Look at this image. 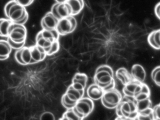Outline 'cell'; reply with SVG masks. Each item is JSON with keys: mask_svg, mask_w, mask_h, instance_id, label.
<instances>
[{"mask_svg": "<svg viewBox=\"0 0 160 120\" xmlns=\"http://www.w3.org/2000/svg\"><path fill=\"white\" fill-rule=\"evenodd\" d=\"M4 13L7 18L14 23L24 25L28 21L29 14L26 7L14 0L8 2L4 7Z\"/></svg>", "mask_w": 160, "mask_h": 120, "instance_id": "1", "label": "cell"}, {"mask_svg": "<svg viewBox=\"0 0 160 120\" xmlns=\"http://www.w3.org/2000/svg\"><path fill=\"white\" fill-rule=\"evenodd\" d=\"M116 109L118 119L137 120L138 111L133 97L124 96Z\"/></svg>", "mask_w": 160, "mask_h": 120, "instance_id": "2", "label": "cell"}, {"mask_svg": "<svg viewBox=\"0 0 160 120\" xmlns=\"http://www.w3.org/2000/svg\"><path fill=\"white\" fill-rule=\"evenodd\" d=\"M77 25L76 18L70 16L60 20L56 29L60 35H66L73 33L77 28Z\"/></svg>", "mask_w": 160, "mask_h": 120, "instance_id": "3", "label": "cell"}, {"mask_svg": "<svg viewBox=\"0 0 160 120\" xmlns=\"http://www.w3.org/2000/svg\"><path fill=\"white\" fill-rule=\"evenodd\" d=\"M27 36V29L24 25L13 23L8 38L15 42L22 43L26 42Z\"/></svg>", "mask_w": 160, "mask_h": 120, "instance_id": "4", "label": "cell"}, {"mask_svg": "<svg viewBox=\"0 0 160 120\" xmlns=\"http://www.w3.org/2000/svg\"><path fill=\"white\" fill-rule=\"evenodd\" d=\"M50 11L59 20L63 18L72 16V9L70 5L66 2L55 3L52 7Z\"/></svg>", "mask_w": 160, "mask_h": 120, "instance_id": "5", "label": "cell"}, {"mask_svg": "<svg viewBox=\"0 0 160 120\" xmlns=\"http://www.w3.org/2000/svg\"><path fill=\"white\" fill-rule=\"evenodd\" d=\"M15 59L20 65L32 64V57L30 47L24 46L20 50H17L15 53Z\"/></svg>", "mask_w": 160, "mask_h": 120, "instance_id": "6", "label": "cell"}, {"mask_svg": "<svg viewBox=\"0 0 160 120\" xmlns=\"http://www.w3.org/2000/svg\"><path fill=\"white\" fill-rule=\"evenodd\" d=\"M73 109L81 120H83L92 113L94 108L81 98L77 102L76 106L73 107Z\"/></svg>", "mask_w": 160, "mask_h": 120, "instance_id": "7", "label": "cell"}, {"mask_svg": "<svg viewBox=\"0 0 160 120\" xmlns=\"http://www.w3.org/2000/svg\"><path fill=\"white\" fill-rule=\"evenodd\" d=\"M143 83L134 79L124 86L123 89L124 96L134 98L142 90Z\"/></svg>", "mask_w": 160, "mask_h": 120, "instance_id": "8", "label": "cell"}, {"mask_svg": "<svg viewBox=\"0 0 160 120\" xmlns=\"http://www.w3.org/2000/svg\"><path fill=\"white\" fill-rule=\"evenodd\" d=\"M114 79L113 76L107 71L95 72L94 82L102 89L107 86Z\"/></svg>", "mask_w": 160, "mask_h": 120, "instance_id": "9", "label": "cell"}, {"mask_svg": "<svg viewBox=\"0 0 160 120\" xmlns=\"http://www.w3.org/2000/svg\"><path fill=\"white\" fill-rule=\"evenodd\" d=\"M102 99L107 102L117 107L122 101L123 96L121 92L115 89L104 91Z\"/></svg>", "mask_w": 160, "mask_h": 120, "instance_id": "10", "label": "cell"}, {"mask_svg": "<svg viewBox=\"0 0 160 120\" xmlns=\"http://www.w3.org/2000/svg\"><path fill=\"white\" fill-rule=\"evenodd\" d=\"M59 20L55 18L52 13L47 12L41 20V26L42 29L50 30L56 29Z\"/></svg>", "mask_w": 160, "mask_h": 120, "instance_id": "11", "label": "cell"}, {"mask_svg": "<svg viewBox=\"0 0 160 120\" xmlns=\"http://www.w3.org/2000/svg\"><path fill=\"white\" fill-rule=\"evenodd\" d=\"M30 47L32 57V64H35L42 61L47 57V53L45 50L42 47H39L36 44Z\"/></svg>", "mask_w": 160, "mask_h": 120, "instance_id": "12", "label": "cell"}, {"mask_svg": "<svg viewBox=\"0 0 160 120\" xmlns=\"http://www.w3.org/2000/svg\"><path fill=\"white\" fill-rule=\"evenodd\" d=\"M104 92L103 89L95 83L89 86L87 90L88 97L93 101L101 99Z\"/></svg>", "mask_w": 160, "mask_h": 120, "instance_id": "13", "label": "cell"}, {"mask_svg": "<svg viewBox=\"0 0 160 120\" xmlns=\"http://www.w3.org/2000/svg\"><path fill=\"white\" fill-rule=\"evenodd\" d=\"M131 73L133 79L142 83H144L146 77V72L142 65L139 64H134L132 67Z\"/></svg>", "mask_w": 160, "mask_h": 120, "instance_id": "14", "label": "cell"}, {"mask_svg": "<svg viewBox=\"0 0 160 120\" xmlns=\"http://www.w3.org/2000/svg\"><path fill=\"white\" fill-rule=\"evenodd\" d=\"M116 76L124 86L134 79L131 73L125 68L118 69L116 72Z\"/></svg>", "mask_w": 160, "mask_h": 120, "instance_id": "15", "label": "cell"}, {"mask_svg": "<svg viewBox=\"0 0 160 120\" xmlns=\"http://www.w3.org/2000/svg\"><path fill=\"white\" fill-rule=\"evenodd\" d=\"M12 50V49L7 40L0 39V60H7Z\"/></svg>", "mask_w": 160, "mask_h": 120, "instance_id": "16", "label": "cell"}, {"mask_svg": "<svg viewBox=\"0 0 160 120\" xmlns=\"http://www.w3.org/2000/svg\"><path fill=\"white\" fill-rule=\"evenodd\" d=\"M13 23L12 21L7 18H0V37L7 38L8 37L9 31Z\"/></svg>", "mask_w": 160, "mask_h": 120, "instance_id": "17", "label": "cell"}, {"mask_svg": "<svg viewBox=\"0 0 160 120\" xmlns=\"http://www.w3.org/2000/svg\"><path fill=\"white\" fill-rule=\"evenodd\" d=\"M66 2L71 7L73 16L78 15L84 7V0H67Z\"/></svg>", "mask_w": 160, "mask_h": 120, "instance_id": "18", "label": "cell"}, {"mask_svg": "<svg viewBox=\"0 0 160 120\" xmlns=\"http://www.w3.org/2000/svg\"><path fill=\"white\" fill-rule=\"evenodd\" d=\"M84 92L85 90H77L70 85L68 88L66 93L72 101L78 102L81 98L83 97Z\"/></svg>", "mask_w": 160, "mask_h": 120, "instance_id": "19", "label": "cell"}, {"mask_svg": "<svg viewBox=\"0 0 160 120\" xmlns=\"http://www.w3.org/2000/svg\"><path fill=\"white\" fill-rule=\"evenodd\" d=\"M150 94H151V92H150L149 87L145 83H143L142 90L134 97V99L136 102H138V101L150 98Z\"/></svg>", "mask_w": 160, "mask_h": 120, "instance_id": "20", "label": "cell"}, {"mask_svg": "<svg viewBox=\"0 0 160 120\" xmlns=\"http://www.w3.org/2000/svg\"><path fill=\"white\" fill-rule=\"evenodd\" d=\"M136 102L138 113L153 107L152 101L150 98Z\"/></svg>", "mask_w": 160, "mask_h": 120, "instance_id": "21", "label": "cell"}, {"mask_svg": "<svg viewBox=\"0 0 160 120\" xmlns=\"http://www.w3.org/2000/svg\"><path fill=\"white\" fill-rule=\"evenodd\" d=\"M77 102H75L71 100L66 93L63 95L61 101L62 104L67 109L73 108L76 106Z\"/></svg>", "mask_w": 160, "mask_h": 120, "instance_id": "22", "label": "cell"}, {"mask_svg": "<svg viewBox=\"0 0 160 120\" xmlns=\"http://www.w3.org/2000/svg\"><path fill=\"white\" fill-rule=\"evenodd\" d=\"M137 120H155L153 108L138 113Z\"/></svg>", "mask_w": 160, "mask_h": 120, "instance_id": "23", "label": "cell"}, {"mask_svg": "<svg viewBox=\"0 0 160 120\" xmlns=\"http://www.w3.org/2000/svg\"><path fill=\"white\" fill-rule=\"evenodd\" d=\"M87 82L88 76L84 73H78L75 74L72 79V83L78 82L82 85L85 88L86 87Z\"/></svg>", "mask_w": 160, "mask_h": 120, "instance_id": "24", "label": "cell"}, {"mask_svg": "<svg viewBox=\"0 0 160 120\" xmlns=\"http://www.w3.org/2000/svg\"><path fill=\"white\" fill-rule=\"evenodd\" d=\"M62 120H80L81 119L78 117V115L76 114L74 111L73 108L71 109H67L65 113L63 115L62 117L61 118Z\"/></svg>", "mask_w": 160, "mask_h": 120, "instance_id": "25", "label": "cell"}, {"mask_svg": "<svg viewBox=\"0 0 160 120\" xmlns=\"http://www.w3.org/2000/svg\"><path fill=\"white\" fill-rule=\"evenodd\" d=\"M151 78L158 86L160 87V66L156 67L151 72Z\"/></svg>", "mask_w": 160, "mask_h": 120, "instance_id": "26", "label": "cell"}, {"mask_svg": "<svg viewBox=\"0 0 160 120\" xmlns=\"http://www.w3.org/2000/svg\"><path fill=\"white\" fill-rule=\"evenodd\" d=\"M60 45L59 40H55L52 42L49 50L47 53V55H52L58 52L60 50Z\"/></svg>", "mask_w": 160, "mask_h": 120, "instance_id": "27", "label": "cell"}, {"mask_svg": "<svg viewBox=\"0 0 160 120\" xmlns=\"http://www.w3.org/2000/svg\"><path fill=\"white\" fill-rule=\"evenodd\" d=\"M7 41L9 43L10 47L12 48V50H20V49L22 48V47H24L25 44V42H22V43H18V42H15L11 40L9 38H7Z\"/></svg>", "mask_w": 160, "mask_h": 120, "instance_id": "28", "label": "cell"}, {"mask_svg": "<svg viewBox=\"0 0 160 120\" xmlns=\"http://www.w3.org/2000/svg\"><path fill=\"white\" fill-rule=\"evenodd\" d=\"M151 33L159 50H160V29L152 31Z\"/></svg>", "mask_w": 160, "mask_h": 120, "instance_id": "29", "label": "cell"}, {"mask_svg": "<svg viewBox=\"0 0 160 120\" xmlns=\"http://www.w3.org/2000/svg\"><path fill=\"white\" fill-rule=\"evenodd\" d=\"M104 70L109 72L112 75L114 76V72L110 66L107 65H101L97 68L96 72Z\"/></svg>", "mask_w": 160, "mask_h": 120, "instance_id": "30", "label": "cell"}, {"mask_svg": "<svg viewBox=\"0 0 160 120\" xmlns=\"http://www.w3.org/2000/svg\"><path fill=\"white\" fill-rule=\"evenodd\" d=\"M155 120H160V103L153 107Z\"/></svg>", "mask_w": 160, "mask_h": 120, "instance_id": "31", "label": "cell"}, {"mask_svg": "<svg viewBox=\"0 0 160 120\" xmlns=\"http://www.w3.org/2000/svg\"><path fill=\"white\" fill-rule=\"evenodd\" d=\"M148 44H149L150 46L153 49L156 50H159L158 48V46L156 44V42H155V40L153 38V35L152 33H150L148 35Z\"/></svg>", "mask_w": 160, "mask_h": 120, "instance_id": "32", "label": "cell"}, {"mask_svg": "<svg viewBox=\"0 0 160 120\" xmlns=\"http://www.w3.org/2000/svg\"><path fill=\"white\" fill-rule=\"evenodd\" d=\"M14 1L25 7L29 6L34 2V0H14Z\"/></svg>", "mask_w": 160, "mask_h": 120, "instance_id": "33", "label": "cell"}, {"mask_svg": "<svg viewBox=\"0 0 160 120\" xmlns=\"http://www.w3.org/2000/svg\"><path fill=\"white\" fill-rule=\"evenodd\" d=\"M71 85L74 89L78 91L85 90V89L82 85L78 82L72 83Z\"/></svg>", "mask_w": 160, "mask_h": 120, "instance_id": "34", "label": "cell"}, {"mask_svg": "<svg viewBox=\"0 0 160 120\" xmlns=\"http://www.w3.org/2000/svg\"><path fill=\"white\" fill-rule=\"evenodd\" d=\"M101 102L103 106L106 107V108H108V109H114V108H116L117 107V106H116L107 102H106L105 100H103L102 98H101Z\"/></svg>", "mask_w": 160, "mask_h": 120, "instance_id": "35", "label": "cell"}, {"mask_svg": "<svg viewBox=\"0 0 160 120\" xmlns=\"http://www.w3.org/2000/svg\"><path fill=\"white\" fill-rule=\"evenodd\" d=\"M115 81L114 79L107 86L105 87V88L103 89V91H107L111 90L112 89L115 88Z\"/></svg>", "mask_w": 160, "mask_h": 120, "instance_id": "36", "label": "cell"}, {"mask_svg": "<svg viewBox=\"0 0 160 120\" xmlns=\"http://www.w3.org/2000/svg\"><path fill=\"white\" fill-rule=\"evenodd\" d=\"M156 17L160 20V2L156 4L154 9Z\"/></svg>", "mask_w": 160, "mask_h": 120, "instance_id": "37", "label": "cell"}, {"mask_svg": "<svg viewBox=\"0 0 160 120\" xmlns=\"http://www.w3.org/2000/svg\"><path fill=\"white\" fill-rule=\"evenodd\" d=\"M55 1L57 3H62L66 2L67 0H55Z\"/></svg>", "mask_w": 160, "mask_h": 120, "instance_id": "38", "label": "cell"}]
</instances>
